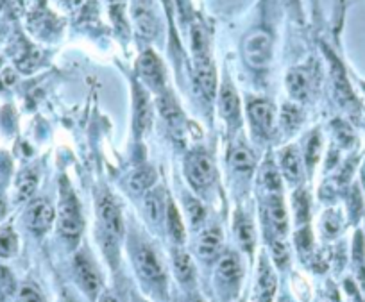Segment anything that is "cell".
<instances>
[{"label": "cell", "mask_w": 365, "mask_h": 302, "mask_svg": "<svg viewBox=\"0 0 365 302\" xmlns=\"http://www.w3.org/2000/svg\"><path fill=\"white\" fill-rule=\"evenodd\" d=\"M59 195H61V199H59V231L66 240L77 241L83 233L84 220L81 215L79 202H77L72 188L65 179H61Z\"/></svg>", "instance_id": "cell-1"}, {"label": "cell", "mask_w": 365, "mask_h": 302, "mask_svg": "<svg viewBox=\"0 0 365 302\" xmlns=\"http://www.w3.org/2000/svg\"><path fill=\"white\" fill-rule=\"evenodd\" d=\"M97 209H99V219L103 224L104 236L110 240V244H117L124 234V220H122L120 209H118L117 202L111 199L108 193L99 197L97 200Z\"/></svg>", "instance_id": "cell-2"}, {"label": "cell", "mask_w": 365, "mask_h": 302, "mask_svg": "<svg viewBox=\"0 0 365 302\" xmlns=\"http://www.w3.org/2000/svg\"><path fill=\"white\" fill-rule=\"evenodd\" d=\"M245 61L255 68H265L272 58V38L269 33L258 29L252 31L244 41Z\"/></svg>", "instance_id": "cell-3"}, {"label": "cell", "mask_w": 365, "mask_h": 302, "mask_svg": "<svg viewBox=\"0 0 365 302\" xmlns=\"http://www.w3.org/2000/svg\"><path fill=\"white\" fill-rule=\"evenodd\" d=\"M135 263L138 272L142 274L147 281H150V283L154 284L165 283V269L153 247H149L147 244H140L138 247L135 249Z\"/></svg>", "instance_id": "cell-4"}, {"label": "cell", "mask_w": 365, "mask_h": 302, "mask_svg": "<svg viewBox=\"0 0 365 302\" xmlns=\"http://www.w3.org/2000/svg\"><path fill=\"white\" fill-rule=\"evenodd\" d=\"M73 269H76V276L81 288L86 291L88 297L96 298L97 293L101 291V274L90 259V256L84 254V252L77 254L76 261H73Z\"/></svg>", "instance_id": "cell-5"}, {"label": "cell", "mask_w": 365, "mask_h": 302, "mask_svg": "<svg viewBox=\"0 0 365 302\" xmlns=\"http://www.w3.org/2000/svg\"><path fill=\"white\" fill-rule=\"evenodd\" d=\"M213 163L206 154L194 152L187 160V177L197 189L208 188L213 182Z\"/></svg>", "instance_id": "cell-6"}, {"label": "cell", "mask_w": 365, "mask_h": 302, "mask_svg": "<svg viewBox=\"0 0 365 302\" xmlns=\"http://www.w3.org/2000/svg\"><path fill=\"white\" fill-rule=\"evenodd\" d=\"M54 217L56 212L51 202L45 199H38L34 202H31L29 208H27L26 222L31 231H34L36 234H43L45 231L51 229L52 222H54Z\"/></svg>", "instance_id": "cell-7"}, {"label": "cell", "mask_w": 365, "mask_h": 302, "mask_svg": "<svg viewBox=\"0 0 365 302\" xmlns=\"http://www.w3.org/2000/svg\"><path fill=\"white\" fill-rule=\"evenodd\" d=\"M195 52V76H197L199 86H201L202 93L208 98L215 95L217 90V77L213 63L208 56V48L206 51H194Z\"/></svg>", "instance_id": "cell-8"}, {"label": "cell", "mask_w": 365, "mask_h": 302, "mask_svg": "<svg viewBox=\"0 0 365 302\" xmlns=\"http://www.w3.org/2000/svg\"><path fill=\"white\" fill-rule=\"evenodd\" d=\"M138 72H140V77H142L149 86L156 88V90H161V88H163L165 84L163 65H161L160 58H158L153 51L143 52L142 58H140L138 61Z\"/></svg>", "instance_id": "cell-9"}, {"label": "cell", "mask_w": 365, "mask_h": 302, "mask_svg": "<svg viewBox=\"0 0 365 302\" xmlns=\"http://www.w3.org/2000/svg\"><path fill=\"white\" fill-rule=\"evenodd\" d=\"M133 19H135L136 27L143 36L150 38L156 34L158 20L150 0H135L133 2Z\"/></svg>", "instance_id": "cell-10"}, {"label": "cell", "mask_w": 365, "mask_h": 302, "mask_svg": "<svg viewBox=\"0 0 365 302\" xmlns=\"http://www.w3.org/2000/svg\"><path fill=\"white\" fill-rule=\"evenodd\" d=\"M249 117L252 125L263 135H269L274 127V108L265 100H255L249 104Z\"/></svg>", "instance_id": "cell-11"}, {"label": "cell", "mask_w": 365, "mask_h": 302, "mask_svg": "<svg viewBox=\"0 0 365 302\" xmlns=\"http://www.w3.org/2000/svg\"><path fill=\"white\" fill-rule=\"evenodd\" d=\"M267 212H269V220L272 224L274 231L278 234H285L287 229H289V220H287L282 193H270L267 197Z\"/></svg>", "instance_id": "cell-12"}, {"label": "cell", "mask_w": 365, "mask_h": 302, "mask_svg": "<svg viewBox=\"0 0 365 302\" xmlns=\"http://www.w3.org/2000/svg\"><path fill=\"white\" fill-rule=\"evenodd\" d=\"M220 111H222V117L226 118L230 124H235L240 118V100H238V95L235 91V88L230 83H224L220 88Z\"/></svg>", "instance_id": "cell-13"}, {"label": "cell", "mask_w": 365, "mask_h": 302, "mask_svg": "<svg viewBox=\"0 0 365 302\" xmlns=\"http://www.w3.org/2000/svg\"><path fill=\"white\" fill-rule=\"evenodd\" d=\"M279 160H282L283 174L290 182H299L303 179V161H301L299 149L287 147L285 150H282Z\"/></svg>", "instance_id": "cell-14"}, {"label": "cell", "mask_w": 365, "mask_h": 302, "mask_svg": "<svg viewBox=\"0 0 365 302\" xmlns=\"http://www.w3.org/2000/svg\"><path fill=\"white\" fill-rule=\"evenodd\" d=\"M150 118H153V110L147 93L140 86H135V127L140 135L149 129Z\"/></svg>", "instance_id": "cell-15"}, {"label": "cell", "mask_w": 365, "mask_h": 302, "mask_svg": "<svg viewBox=\"0 0 365 302\" xmlns=\"http://www.w3.org/2000/svg\"><path fill=\"white\" fill-rule=\"evenodd\" d=\"M220 245H222V236H220V231L212 227V229L202 231L201 236L197 241V252L202 259H213L220 251Z\"/></svg>", "instance_id": "cell-16"}, {"label": "cell", "mask_w": 365, "mask_h": 302, "mask_svg": "<svg viewBox=\"0 0 365 302\" xmlns=\"http://www.w3.org/2000/svg\"><path fill=\"white\" fill-rule=\"evenodd\" d=\"M331 58V66H333V80H335V88H336V93H339V98L342 100L346 106L349 104H356V98H354L353 91H351L349 83L346 79V73H344L342 65L336 61V58L329 56Z\"/></svg>", "instance_id": "cell-17"}, {"label": "cell", "mask_w": 365, "mask_h": 302, "mask_svg": "<svg viewBox=\"0 0 365 302\" xmlns=\"http://www.w3.org/2000/svg\"><path fill=\"white\" fill-rule=\"evenodd\" d=\"M274 291H276V277H274L272 269L262 259L258 274V301L270 302L272 301Z\"/></svg>", "instance_id": "cell-18"}, {"label": "cell", "mask_w": 365, "mask_h": 302, "mask_svg": "<svg viewBox=\"0 0 365 302\" xmlns=\"http://www.w3.org/2000/svg\"><path fill=\"white\" fill-rule=\"evenodd\" d=\"M217 274H219V277L226 284H237L242 277V269H240V263H238L237 256H233V254L224 256V258L220 259Z\"/></svg>", "instance_id": "cell-19"}, {"label": "cell", "mask_w": 365, "mask_h": 302, "mask_svg": "<svg viewBox=\"0 0 365 302\" xmlns=\"http://www.w3.org/2000/svg\"><path fill=\"white\" fill-rule=\"evenodd\" d=\"M174 269L178 274L179 281L185 284H190L195 277V269L192 258L181 249H175L174 251Z\"/></svg>", "instance_id": "cell-20"}, {"label": "cell", "mask_w": 365, "mask_h": 302, "mask_svg": "<svg viewBox=\"0 0 365 302\" xmlns=\"http://www.w3.org/2000/svg\"><path fill=\"white\" fill-rule=\"evenodd\" d=\"M287 84H289L290 93L294 95L296 98H304L310 91V77L304 70L296 68L289 73L287 77Z\"/></svg>", "instance_id": "cell-21"}, {"label": "cell", "mask_w": 365, "mask_h": 302, "mask_svg": "<svg viewBox=\"0 0 365 302\" xmlns=\"http://www.w3.org/2000/svg\"><path fill=\"white\" fill-rule=\"evenodd\" d=\"M165 215H167V224H168V231H170L172 238L175 241H185V226H182L181 215H179L178 208L172 200H168L167 209H165Z\"/></svg>", "instance_id": "cell-22"}, {"label": "cell", "mask_w": 365, "mask_h": 302, "mask_svg": "<svg viewBox=\"0 0 365 302\" xmlns=\"http://www.w3.org/2000/svg\"><path fill=\"white\" fill-rule=\"evenodd\" d=\"M38 186V174L34 170H24L16 179V199L26 200L34 193Z\"/></svg>", "instance_id": "cell-23"}, {"label": "cell", "mask_w": 365, "mask_h": 302, "mask_svg": "<svg viewBox=\"0 0 365 302\" xmlns=\"http://www.w3.org/2000/svg\"><path fill=\"white\" fill-rule=\"evenodd\" d=\"M158 110L161 111V115L165 117V120L170 122L172 125H175L181 122V118H182L181 110H179L178 103H175L174 98H172V95H163V97H160V100H158Z\"/></svg>", "instance_id": "cell-24"}, {"label": "cell", "mask_w": 365, "mask_h": 302, "mask_svg": "<svg viewBox=\"0 0 365 302\" xmlns=\"http://www.w3.org/2000/svg\"><path fill=\"white\" fill-rule=\"evenodd\" d=\"M154 181H156V172L150 167H143L138 168V170L131 175L129 186H131L135 192H143V189L150 188V186L154 184Z\"/></svg>", "instance_id": "cell-25"}, {"label": "cell", "mask_w": 365, "mask_h": 302, "mask_svg": "<svg viewBox=\"0 0 365 302\" xmlns=\"http://www.w3.org/2000/svg\"><path fill=\"white\" fill-rule=\"evenodd\" d=\"M19 251V238L11 227H0V256L11 258Z\"/></svg>", "instance_id": "cell-26"}, {"label": "cell", "mask_w": 365, "mask_h": 302, "mask_svg": "<svg viewBox=\"0 0 365 302\" xmlns=\"http://www.w3.org/2000/svg\"><path fill=\"white\" fill-rule=\"evenodd\" d=\"M237 234L242 247H244L245 251H251L252 245H255V229H252V224L249 222L247 217H237Z\"/></svg>", "instance_id": "cell-27"}, {"label": "cell", "mask_w": 365, "mask_h": 302, "mask_svg": "<svg viewBox=\"0 0 365 302\" xmlns=\"http://www.w3.org/2000/svg\"><path fill=\"white\" fill-rule=\"evenodd\" d=\"M262 182L267 188V192H269V195L270 193H282L283 189L282 174H279L272 165H267V167L262 170Z\"/></svg>", "instance_id": "cell-28"}, {"label": "cell", "mask_w": 365, "mask_h": 302, "mask_svg": "<svg viewBox=\"0 0 365 302\" xmlns=\"http://www.w3.org/2000/svg\"><path fill=\"white\" fill-rule=\"evenodd\" d=\"M231 165L238 172H251L255 168V157L247 149H237L231 152Z\"/></svg>", "instance_id": "cell-29"}, {"label": "cell", "mask_w": 365, "mask_h": 302, "mask_svg": "<svg viewBox=\"0 0 365 302\" xmlns=\"http://www.w3.org/2000/svg\"><path fill=\"white\" fill-rule=\"evenodd\" d=\"M145 208L154 222H158V220L161 219V215H163V204H161V199L158 193H149V195L145 197Z\"/></svg>", "instance_id": "cell-30"}, {"label": "cell", "mask_w": 365, "mask_h": 302, "mask_svg": "<svg viewBox=\"0 0 365 302\" xmlns=\"http://www.w3.org/2000/svg\"><path fill=\"white\" fill-rule=\"evenodd\" d=\"M15 290V281H13V276L6 269L0 266V301L2 298H8L9 295Z\"/></svg>", "instance_id": "cell-31"}, {"label": "cell", "mask_w": 365, "mask_h": 302, "mask_svg": "<svg viewBox=\"0 0 365 302\" xmlns=\"http://www.w3.org/2000/svg\"><path fill=\"white\" fill-rule=\"evenodd\" d=\"M187 208H188V215H190V220L194 226H199V224L205 220V208L201 206V202L199 200H194V199H188L187 202Z\"/></svg>", "instance_id": "cell-32"}, {"label": "cell", "mask_w": 365, "mask_h": 302, "mask_svg": "<svg viewBox=\"0 0 365 302\" xmlns=\"http://www.w3.org/2000/svg\"><path fill=\"white\" fill-rule=\"evenodd\" d=\"M319 152H321V140H319V135L315 132V135L310 138V142H308V149H307V163L310 168L317 163Z\"/></svg>", "instance_id": "cell-33"}, {"label": "cell", "mask_w": 365, "mask_h": 302, "mask_svg": "<svg viewBox=\"0 0 365 302\" xmlns=\"http://www.w3.org/2000/svg\"><path fill=\"white\" fill-rule=\"evenodd\" d=\"M294 206H296V215L301 222H304L308 217V197L304 192H297L294 195Z\"/></svg>", "instance_id": "cell-34"}, {"label": "cell", "mask_w": 365, "mask_h": 302, "mask_svg": "<svg viewBox=\"0 0 365 302\" xmlns=\"http://www.w3.org/2000/svg\"><path fill=\"white\" fill-rule=\"evenodd\" d=\"M272 256L274 261L278 263L279 266H285L287 261H289V251H287V245L282 244V241H276L272 245Z\"/></svg>", "instance_id": "cell-35"}, {"label": "cell", "mask_w": 365, "mask_h": 302, "mask_svg": "<svg viewBox=\"0 0 365 302\" xmlns=\"http://www.w3.org/2000/svg\"><path fill=\"white\" fill-rule=\"evenodd\" d=\"M19 302H45V301H43V298H41V295L38 293V291L34 290V288L24 286L22 290H20Z\"/></svg>", "instance_id": "cell-36"}, {"label": "cell", "mask_w": 365, "mask_h": 302, "mask_svg": "<svg viewBox=\"0 0 365 302\" xmlns=\"http://www.w3.org/2000/svg\"><path fill=\"white\" fill-rule=\"evenodd\" d=\"M297 122H299V118H297L296 108L287 106L285 111H283V124H285L287 127H296Z\"/></svg>", "instance_id": "cell-37"}, {"label": "cell", "mask_w": 365, "mask_h": 302, "mask_svg": "<svg viewBox=\"0 0 365 302\" xmlns=\"http://www.w3.org/2000/svg\"><path fill=\"white\" fill-rule=\"evenodd\" d=\"M101 302H122V301L118 298V295L115 293V291H106V293L101 297Z\"/></svg>", "instance_id": "cell-38"}, {"label": "cell", "mask_w": 365, "mask_h": 302, "mask_svg": "<svg viewBox=\"0 0 365 302\" xmlns=\"http://www.w3.org/2000/svg\"><path fill=\"white\" fill-rule=\"evenodd\" d=\"M6 215V200L0 197V219Z\"/></svg>", "instance_id": "cell-39"}, {"label": "cell", "mask_w": 365, "mask_h": 302, "mask_svg": "<svg viewBox=\"0 0 365 302\" xmlns=\"http://www.w3.org/2000/svg\"><path fill=\"white\" fill-rule=\"evenodd\" d=\"M66 2H70V4H73V6L81 4V0H66Z\"/></svg>", "instance_id": "cell-40"}, {"label": "cell", "mask_w": 365, "mask_h": 302, "mask_svg": "<svg viewBox=\"0 0 365 302\" xmlns=\"http://www.w3.org/2000/svg\"><path fill=\"white\" fill-rule=\"evenodd\" d=\"M63 302H76V301H73V298H70V297H68V295H66V297H65V298H63Z\"/></svg>", "instance_id": "cell-41"}, {"label": "cell", "mask_w": 365, "mask_h": 302, "mask_svg": "<svg viewBox=\"0 0 365 302\" xmlns=\"http://www.w3.org/2000/svg\"><path fill=\"white\" fill-rule=\"evenodd\" d=\"M192 302H205V301H202L201 297H194V301H192Z\"/></svg>", "instance_id": "cell-42"}]
</instances>
